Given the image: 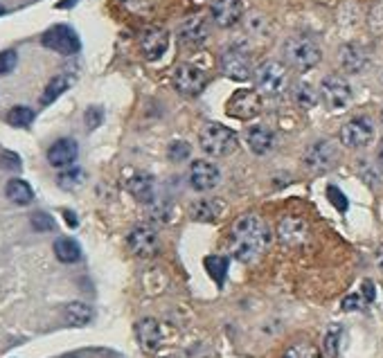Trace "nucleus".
Listing matches in <instances>:
<instances>
[{
	"label": "nucleus",
	"mask_w": 383,
	"mask_h": 358,
	"mask_svg": "<svg viewBox=\"0 0 383 358\" xmlns=\"http://www.w3.org/2000/svg\"><path fill=\"white\" fill-rule=\"evenodd\" d=\"M381 122H383V113H381Z\"/></svg>",
	"instance_id": "a18cd8bd"
},
{
	"label": "nucleus",
	"mask_w": 383,
	"mask_h": 358,
	"mask_svg": "<svg viewBox=\"0 0 383 358\" xmlns=\"http://www.w3.org/2000/svg\"><path fill=\"white\" fill-rule=\"evenodd\" d=\"M246 143H248V147H251L253 154L266 156L273 149V145H275V136H273V131L268 127H253V129H248Z\"/></svg>",
	"instance_id": "412c9836"
},
{
	"label": "nucleus",
	"mask_w": 383,
	"mask_h": 358,
	"mask_svg": "<svg viewBox=\"0 0 383 358\" xmlns=\"http://www.w3.org/2000/svg\"><path fill=\"white\" fill-rule=\"evenodd\" d=\"M379 163H381V167H383V145H381V149H379Z\"/></svg>",
	"instance_id": "37998d69"
},
{
	"label": "nucleus",
	"mask_w": 383,
	"mask_h": 358,
	"mask_svg": "<svg viewBox=\"0 0 383 358\" xmlns=\"http://www.w3.org/2000/svg\"><path fill=\"white\" fill-rule=\"evenodd\" d=\"M93 320V309L84 302H70L65 307V323L72 327H84Z\"/></svg>",
	"instance_id": "393cba45"
},
{
	"label": "nucleus",
	"mask_w": 383,
	"mask_h": 358,
	"mask_svg": "<svg viewBox=\"0 0 383 358\" xmlns=\"http://www.w3.org/2000/svg\"><path fill=\"white\" fill-rule=\"evenodd\" d=\"M320 97L329 108L341 111L352 101V86L345 77L329 74V77H325L322 83H320Z\"/></svg>",
	"instance_id": "9b49d317"
},
{
	"label": "nucleus",
	"mask_w": 383,
	"mask_h": 358,
	"mask_svg": "<svg viewBox=\"0 0 383 358\" xmlns=\"http://www.w3.org/2000/svg\"><path fill=\"white\" fill-rule=\"evenodd\" d=\"M5 12V9H3V5H0V14H3Z\"/></svg>",
	"instance_id": "c03bdc74"
},
{
	"label": "nucleus",
	"mask_w": 383,
	"mask_h": 358,
	"mask_svg": "<svg viewBox=\"0 0 383 358\" xmlns=\"http://www.w3.org/2000/svg\"><path fill=\"white\" fill-rule=\"evenodd\" d=\"M282 358H322V354L311 343H295L284 352Z\"/></svg>",
	"instance_id": "c756f323"
},
{
	"label": "nucleus",
	"mask_w": 383,
	"mask_h": 358,
	"mask_svg": "<svg viewBox=\"0 0 383 358\" xmlns=\"http://www.w3.org/2000/svg\"><path fill=\"white\" fill-rule=\"evenodd\" d=\"M77 3V0H59V3H56V7L59 9H68V7H72Z\"/></svg>",
	"instance_id": "ea45409f"
},
{
	"label": "nucleus",
	"mask_w": 383,
	"mask_h": 358,
	"mask_svg": "<svg viewBox=\"0 0 383 358\" xmlns=\"http://www.w3.org/2000/svg\"><path fill=\"white\" fill-rule=\"evenodd\" d=\"M16 61H18V56L14 50H5V52H0V74H7V72H12L16 68Z\"/></svg>",
	"instance_id": "c9c22d12"
},
{
	"label": "nucleus",
	"mask_w": 383,
	"mask_h": 358,
	"mask_svg": "<svg viewBox=\"0 0 383 358\" xmlns=\"http://www.w3.org/2000/svg\"><path fill=\"white\" fill-rule=\"evenodd\" d=\"M198 143L201 149L212 156V158H226L230 154H235V149L239 145V138L233 129H228L224 124H217V122H208V124L201 129L198 133Z\"/></svg>",
	"instance_id": "7ed1b4c3"
},
{
	"label": "nucleus",
	"mask_w": 383,
	"mask_h": 358,
	"mask_svg": "<svg viewBox=\"0 0 383 358\" xmlns=\"http://www.w3.org/2000/svg\"><path fill=\"white\" fill-rule=\"evenodd\" d=\"M65 221H68L70 228H77V219H75V214H72V212H65Z\"/></svg>",
	"instance_id": "a19ab883"
},
{
	"label": "nucleus",
	"mask_w": 383,
	"mask_h": 358,
	"mask_svg": "<svg viewBox=\"0 0 383 358\" xmlns=\"http://www.w3.org/2000/svg\"><path fill=\"white\" fill-rule=\"evenodd\" d=\"M5 196L12 203H16V205H27V203H32L34 192H32V187L27 185L25 181H21V178H14V181L7 183Z\"/></svg>",
	"instance_id": "5701e85b"
},
{
	"label": "nucleus",
	"mask_w": 383,
	"mask_h": 358,
	"mask_svg": "<svg viewBox=\"0 0 383 358\" xmlns=\"http://www.w3.org/2000/svg\"><path fill=\"white\" fill-rule=\"evenodd\" d=\"M167 154H169V160H174V163H183V160L189 158L192 149H189L187 143H183V140H176V143L169 145V152Z\"/></svg>",
	"instance_id": "473e14b6"
},
{
	"label": "nucleus",
	"mask_w": 383,
	"mask_h": 358,
	"mask_svg": "<svg viewBox=\"0 0 383 358\" xmlns=\"http://www.w3.org/2000/svg\"><path fill=\"white\" fill-rule=\"evenodd\" d=\"M210 16L219 27H233L242 21L244 3L242 0H212L210 5Z\"/></svg>",
	"instance_id": "f3484780"
},
{
	"label": "nucleus",
	"mask_w": 383,
	"mask_h": 358,
	"mask_svg": "<svg viewBox=\"0 0 383 358\" xmlns=\"http://www.w3.org/2000/svg\"><path fill=\"white\" fill-rule=\"evenodd\" d=\"M210 36V23L205 16H189L187 21L180 23L178 27V39L187 48H201V45H205Z\"/></svg>",
	"instance_id": "2eb2a0df"
},
{
	"label": "nucleus",
	"mask_w": 383,
	"mask_h": 358,
	"mask_svg": "<svg viewBox=\"0 0 383 358\" xmlns=\"http://www.w3.org/2000/svg\"><path fill=\"white\" fill-rule=\"evenodd\" d=\"M255 83L260 95L264 97H280L289 86V70L280 61L268 59L255 72Z\"/></svg>",
	"instance_id": "20e7f679"
},
{
	"label": "nucleus",
	"mask_w": 383,
	"mask_h": 358,
	"mask_svg": "<svg viewBox=\"0 0 383 358\" xmlns=\"http://www.w3.org/2000/svg\"><path fill=\"white\" fill-rule=\"evenodd\" d=\"M32 228L38 230V232H47V230H52L54 228V221H52V216L50 214H45V212H36L32 216Z\"/></svg>",
	"instance_id": "f704fd0d"
},
{
	"label": "nucleus",
	"mask_w": 383,
	"mask_h": 358,
	"mask_svg": "<svg viewBox=\"0 0 383 358\" xmlns=\"http://www.w3.org/2000/svg\"><path fill=\"white\" fill-rule=\"evenodd\" d=\"M338 63H341V68L345 72H350V74H359L366 70V65L370 63V56L366 52V48L359 43H347V45H343L341 52H338Z\"/></svg>",
	"instance_id": "a211bd4d"
},
{
	"label": "nucleus",
	"mask_w": 383,
	"mask_h": 358,
	"mask_svg": "<svg viewBox=\"0 0 383 358\" xmlns=\"http://www.w3.org/2000/svg\"><path fill=\"white\" fill-rule=\"evenodd\" d=\"M375 140V124L370 117H352L341 127V145L347 149H366Z\"/></svg>",
	"instance_id": "0eeeda50"
},
{
	"label": "nucleus",
	"mask_w": 383,
	"mask_h": 358,
	"mask_svg": "<svg viewBox=\"0 0 383 358\" xmlns=\"http://www.w3.org/2000/svg\"><path fill=\"white\" fill-rule=\"evenodd\" d=\"M140 48L149 61H158L169 48V32L162 30V27H156V25L147 27V30L142 32Z\"/></svg>",
	"instance_id": "dca6fc26"
},
{
	"label": "nucleus",
	"mask_w": 383,
	"mask_h": 358,
	"mask_svg": "<svg viewBox=\"0 0 383 358\" xmlns=\"http://www.w3.org/2000/svg\"><path fill=\"white\" fill-rule=\"evenodd\" d=\"M377 266H379V268L383 270V246H381V248L377 250Z\"/></svg>",
	"instance_id": "79ce46f5"
},
{
	"label": "nucleus",
	"mask_w": 383,
	"mask_h": 358,
	"mask_svg": "<svg viewBox=\"0 0 383 358\" xmlns=\"http://www.w3.org/2000/svg\"><path fill=\"white\" fill-rule=\"evenodd\" d=\"M136 338L142 347V352L147 354H156L162 345V332L160 325L153 318H142L140 323L136 325Z\"/></svg>",
	"instance_id": "6ab92c4d"
},
{
	"label": "nucleus",
	"mask_w": 383,
	"mask_h": 358,
	"mask_svg": "<svg viewBox=\"0 0 383 358\" xmlns=\"http://www.w3.org/2000/svg\"><path fill=\"white\" fill-rule=\"evenodd\" d=\"M102 122V113L97 108H91L88 113H86V124H88L91 129H95Z\"/></svg>",
	"instance_id": "4c0bfd02"
},
{
	"label": "nucleus",
	"mask_w": 383,
	"mask_h": 358,
	"mask_svg": "<svg viewBox=\"0 0 383 358\" xmlns=\"http://www.w3.org/2000/svg\"><path fill=\"white\" fill-rule=\"evenodd\" d=\"M205 270L210 272V277L217 282V286H224L226 282V270H228V257L221 255H210L205 257Z\"/></svg>",
	"instance_id": "bb28decb"
},
{
	"label": "nucleus",
	"mask_w": 383,
	"mask_h": 358,
	"mask_svg": "<svg viewBox=\"0 0 383 358\" xmlns=\"http://www.w3.org/2000/svg\"><path fill=\"white\" fill-rule=\"evenodd\" d=\"M293 97H295V101L300 104V106H304V108H311V106H315L318 104V92H315V88L311 86V83H306V81H300L298 86H295V90H293Z\"/></svg>",
	"instance_id": "cd10ccee"
},
{
	"label": "nucleus",
	"mask_w": 383,
	"mask_h": 358,
	"mask_svg": "<svg viewBox=\"0 0 383 358\" xmlns=\"http://www.w3.org/2000/svg\"><path fill=\"white\" fill-rule=\"evenodd\" d=\"M268 243H271V230L268 223L257 214L239 216L230 232V252L242 263H253L260 259Z\"/></svg>",
	"instance_id": "f257e3e1"
},
{
	"label": "nucleus",
	"mask_w": 383,
	"mask_h": 358,
	"mask_svg": "<svg viewBox=\"0 0 383 358\" xmlns=\"http://www.w3.org/2000/svg\"><path fill=\"white\" fill-rule=\"evenodd\" d=\"M322 59L318 41L309 34H293L284 43V61L291 65L293 70L306 72L315 68Z\"/></svg>",
	"instance_id": "f03ea898"
},
{
	"label": "nucleus",
	"mask_w": 383,
	"mask_h": 358,
	"mask_svg": "<svg viewBox=\"0 0 383 358\" xmlns=\"http://www.w3.org/2000/svg\"><path fill=\"white\" fill-rule=\"evenodd\" d=\"M219 201H198L194 205V216L198 221H212L221 212V205H217Z\"/></svg>",
	"instance_id": "2f4dec72"
},
{
	"label": "nucleus",
	"mask_w": 383,
	"mask_h": 358,
	"mask_svg": "<svg viewBox=\"0 0 383 358\" xmlns=\"http://www.w3.org/2000/svg\"><path fill=\"white\" fill-rule=\"evenodd\" d=\"M171 83L183 97H198L205 88V72L194 63H180L171 74Z\"/></svg>",
	"instance_id": "6e6552de"
},
{
	"label": "nucleus",
	"mask_w": 383,
	"mask_h": 358,
	"mask_svg": "<svg viewBox=\"0 0 383 358\" xmlns=\"http://www.w3.org/2000/svg\"><path fill=\"white\" fill-rule=\"evenodd\" d=\"M363 298H366V302L370 304V302H375V284L368 279V282H363V293H361Z\"/></svg>",
	"instance_id": "58836bf2"
},
{
	"label": "nucleus",
	"mask_w": 383,
	"mask_h": 358,
	"mask_svg": "<svg viewBox=\"0 0 383 358\" xmlns=\"http://www.w3.org/2000/svg\"><path fill=\"white\" fill-rule=\"evenodd\" d=\"M260 111H262V95H260V90H253V88H242V90L233 92V97L226 104L228 115L235 120H242V122L257 117Z\"/></svg>",
	"instance_id": "423d86ee"
},
{
	"label": "nucleus",
	"mask_w": 383,
	"mask_h": 358,
	"mask_svg": "<svg viewBox=\"0 0 383 358\" xmlns=\"http://www.w3.org/2000/svg\"><path fill=\"white\" fill-rule=\"evenodd\" d=\"M277 239L289 248H300L311 239V228L300 216H284L277 223Z\"/></svg>",
	"instance_id": "f8f14e48"
},
{
	"label": "nucleus",
	"mask_w": 383,
	"mask_h": 358,
	"mask_svg": "<svg viewBox=\"0 0 383 358\" xmlns=\"http://www.w3.org/2000/svg\"><path fill=\"white\" fill-rule=\"evenodd\" d=\"M54 255H56V259L63 261V263H75V261L81 259V248H79V243H77L75 239L61 237V239L54 241Z\"/></svg>",
	"instance_id": "b1692460"
},
{
	"label": "nucleus",
	"mask_w": 383,
	"mask_h": 358,
	"mask_svg": "<svg viewBox=\"0 0 383 358\" xmlns=\"http://www.w3.org/2000/svg\"><path fill=\"white\" fill-rule=\"evenodd\" d=\"M221 181V172L210 160H194L189 167V183L196 192H210L214 190Z\"/></svg>",
	"instance_id": "4468645a"
},
{
	"label": "nucleus",
	"mask_w": 383,
	"mask_h": 358,
	"mask_svg": "<svg viewBox=\"0 0 383 358\" xmlns=\"http://www.w3.org/2000/svg\"><path fill=\"white\" fill-rule=\"evenodd\" d=\"M70 83H72V81H70L68 74H56V77H52V81L45 86V92H43L41 101H43V104H52L56 97L63 95V92L70 88Z\"/></svg>",
	"instance_id": "a878e982"
},
{
	"label": "nucleus",
	"mask_w": 383,
	"mask_h": 358,
	"mask_svg": "<svg viewBox=\"0 0 383 358\" xmlns=\"http://www.w3.org/2000/svg\"><path fill=\"white\" fill-rule=\"evenodd\" d=\"M338 158H341V152L331 140H318V143H313L304 152L302 163L311 174H325L338 163Z\"/></svg>",
	"instance_id": "39448f33"
},
{
	"label": "nucleus",
	"mask_w": 383,
	"mask_h": 358,
	"mask_svg": "<svg viewBox=\"0 0 383 358\" xmlns=\"http://www.w3.org/2000/svg\"><path fill=\"white\" fill-rule=\"evenodd\" d=\"M327 199H329V203L336 207L338 212H347V196H345L336 185L327 187Z\"/></svg>",
	"instance_id": "72a5a7b5"
},
{
	"label": "nucleus",
	"mask_w": 383,
	"mask_h": 358,
	"mask_svg": "<svg viewBox=\"0 0 383 358\" xmlns=\"http://www.w3.org/2000/svg\"><path fill=\"white\" fill-rule=\"evenodd\" d=\"M341 336H343V329H341V327H331L329 332L325 334L322 350H325V356H327V358H336V356H338Z\"/></svg>",
	"instance_id": "7c9ffc66"
},
{
	"label": "nucleus",
	"mask_w": 383,
	"mask_h": 358,
	"mask_svg": "<svg viewBox=\"0 0 383 358\" xmlns=\"http://www.w3.org/2000/svg\"><path fill=\"white\" fill-rule=\"evenodd\" d=\"M129 192L136 201L140 203H151L153 201V178L145 172H138L129 178Z\"/></svg>",
	"instance_id": "4be33fe9"
},
{
	"label": "nucleus",
	"mask_w": 383,
	"mask_h": 358,
	"mask_svg": "<svg viewBox=\"0 0 383 358\" xmlns=\"http://www.w3.org/2000/svg\"><path fill=\"white\" fill-rule=\"evenodd\" d=\"M219 65H221V72L226 77L233 81H248L255 77L251 54L242 48H228L219 59Z\"/></svg>",
	"instance_id": "1a4fd4ad"
},
{
	"label": "nucleus",
	"mask_w": 383,
	"mask_h": 358,
	"mask_svg": "<svg viewBox=\"0 0 383 358\" xmlns=\"http://www.w3.org/2000/svg\"><path fill=\"white\" fill-rule=\"evenodd\" d=\"M41 43L47 50L65 54V56L77 54L81 48L79 36H77V32L68 25H54V27H50V30H45L41 36Z\"/></svg>",
	"instance_id": "9d476101"
},
{
	"label": "nucleus",
	"mask_w": 383,
	"mask_h": 358,
	"mask_svg": "<svg viewBox=\"0 0 383 358\" xmlns=\"http://www.w3.org/2000/svg\"><path fill=\"white\" fill-rule=\"evenodd\" d=\"M368 302H366V298H363L361 293H350L347 298H345L343 300V309L345 311H359V309H363V307H366Z\"/></svg>",
	"instance_id": "e433bc0d"
},
{
	"label": "nucleus",
	"mask_w": 383,
	"mask_h": 358,
	"mask_svg": "<svg viewBox=\"0 0 383 358\" xmlns=\"http://www.w3.org/2000/svg\"><path fill=\"white\" fill-rule=\"evenodd\" d=\"M158 232L151 225L140 223L129 232V248L133 250V255L138 257H153L158 252Z\"/></svg>",
	"instance_id": "ddd939ff"
},
{
	"label": "nucleus",
	"mask_w": 383,
	"mask_h": 358,
	"mask_svg": "<svg viewBox=\"0 0 383 358\" xmlns=\"http://www.w3.org/2000/svg\"><path fill=\"white\" fill-rule=\"evenodd\" d=\"M34 120V111L27 106H14L12 111L7 113V122L12 127H30Z\"/></svg>",
	"instance_id": "c85d7f7f"
},
{
	"label": "nucleus",
	"mask_w": 383,
	"mask_h": 358,
	"mask_svg": "<svg viewBox=\"0 0 383 358\" xmlns=\"http://www.w3.org/2000/svg\"><path fill=\"white\" fill-rule=\"evenodd\" d=\"M77 160V143L70 138H61L47 149V163L56 169H65L70 167Z\"/></svg>",
	"instance_id": "aec40b11"
}]
</instances>
